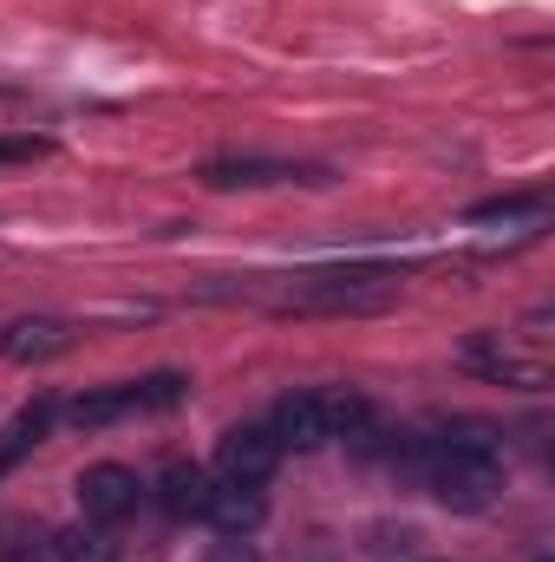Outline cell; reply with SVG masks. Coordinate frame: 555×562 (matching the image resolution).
I'll return each instance as SVG.
<instances>
[{"instance_id": "cell-1", "label": "cell", "mask_w": 555, "mask_h": 562, "mask_svg": "<svg viewBox=\"0 0 555 562\" xmlns=\"http://www.w3.org/2000/svg\"><path fill=\"white\" fill-rule=\"evenodd\" d=\"M497 491H503V471H497L490 438H438V451H431V497L438 504L484 510Z\"/></svg>"}, {"instance_id": "cell-2", "label": "cell", "mask_w": 555, "mask_h": 562, "mask_svg": "<svg viewBox=\"0 0 555 562\" xmlns=\"http://www.w3.org/2000/svg\"><path fill=\"white\" fill-rule=\"evenodd\" d=\"M144 497L138 471L132 464H86L79 471V510L92 517V524H118V517H132Z\"/></svg>"}, {"instance_id": "cell-3", "label": "cell", "mask_w": 555, "mask_h": 562, "mask_svg": "<svg viewBox=\"0 0 555 562\" xmlns=\"http://www.w3.org/2000/svg\"><path fill=\"white\" fill-rule=\"evenodd\" d=\"M281 464V438L269 425H236L223 445H216V471L229 484H269V471Z\"/></svg>"}, {"instance_id": "cell-4", "label": "cell", "mask_w": 555, "mask_h": 562, "mask_svg": "<svg viewBox=\"0 0 555 562\" xmlns=\"http://www.w3.org/2000/svg\"><path fill=\"white\" fill-rule=\"evenodd\" d=\"M66 347H72V327H66V321H53V314H26V321H13V327L0 334V353H7L13 367L59 360Z\"/></svg>"}, {"instance_id": "cell-5", "label": "cell", "mask_w": 555, "mask_h": 562, "mask_svg": "<svg viewBox=\"0 0 555 562\" xmlns=\"http://www.w3.org/2000/svg\"><path fill=\"white\" fill-rule=\"evenodd\" d=\"M314 183L320 170H301V164H275V157H216V164H203V183L209 190H262V183Z\"/></svg>"}, {"instance_id": "cell-6", "label": "cell", "mask_w": 555, "mask_h": 562, "mask_svg": "<svg viewBox=\"0 0 555 562\" xmlns=\"http://www.w3.org/2000/svg\"><path fill=\"white\" fill-rule=\"evenodd\" d=\"M203 517L223 530V537H249L262 517H269V504H262V484H209V504H203Z\"/></svg>"}, {"instance_id": "cell-7", "label": "cell", "mask_w": 555, "mask_h": 562, "mask_svg": "<svg viewBox=\"0 0 555 562\" xmlns=\"http://www.w3.org/2000/svg\"><path fill=\"white\" fill-rule=\"evenodd\" d=\"M269 431L281 438V451L294 445V451H314V445H327L333 431H327V406H320V393H287L275 406V419Z\"/></svg>"}, {"instance_id": "cell-8", "label": "cell", "mask_w": 555, "mask_h": 562, "mask_svg": "<svg viewBox=\"0 0 555 562\" xmlns=\"http://www.w3.org/2000/svg\"><path fill=\"white\" fill-rule=\"evenodd\" d=\"M464 360H471L477 373H490V380H510V386H543V380H550V367H543L536 353H517V347H497V340H471Z\"/></svg>"}, {"instance_id": "cell-9", "label": "cell", "mask_w": 555, "mask_h": 562, "mask_svg": "<svg viewBox=\"0 0 555 562\" xmlns=\"http://www.w3.org/2000/svg\"><path fill=\"white\" fill-rule=\"evenodd\" d=\"M157 504L177 517V524H190V517H203V504H209V471L203 464H163V477H157Z\"/></svg>"}, {"instance_id": "cell-10", "label": "cell", "mask_w": 555, "mask_h": 562, "mask_svg": "<svg viewBox=\"0 0 555 562\" xmlns=\"http://www.w3.org/2000/svg\"><path fill=\"white\" fill-rule=\"evenodd\" d=\"M125 413H138V386L125 380V386H99V393H79L72 406H66V419L86 425V431H99V425L125 419Z\"/></svg>"}, {"instance_id": "cell-11", "label": "cell", "mask_w": 555, "mask_h": 562, "mask_svg": "<svg viewBox=\"0 0 555 562\" xmlns=\"http://www.w3.org/2000/svg\"><path fill=\"white\" fill-rule=\"evenodd\" d=\"M59 562H118V543H112V530L105 524H72V530H59Z\"/></svg>"}, {"instance_id": "cell-12", "label": "cell", "mask_w": 555, "mask_h": 562, "mask_svg": "<svg viewBox=\"0 0 555 562\" xmlns=\"http://www.w3.org/2000/svg\"><path fill=\"white\" fill-rule=\"evenodd\" d=\"M320 406H327V431H333V438H353L360 425L373 419L366 393H353V386H333V393H320Z\"/></svg>"}, {"instance_id": "cell-13", "label": "cell", "mask_w": 555, "mask_h": 562, "mask_svg": "<svg viewBox=\"0 0 555 562\" xmlns=\"http://www.w3.org/2000/svg\"><path fill=\"white\" fill-rule=\"evenodd\" d=\"M132 386H138V413H163V406H177L190 393L183 373H150V380H132Z\"/></svg>"}, {"instance_id": "cell-14", "label": "cell", "mask_w": 555, "mask_h": 562, "mask_svg": "<svg viewBox=\"0 0 555 562\" xmlns=\"http://www.w3.org/2000/svg\"><path fill=\"white\" fill-rule=\"evenodd\" d=\"M39 157H53V138H39V132H0V170L39 164Z\"/></svg>"}]
</instances>
